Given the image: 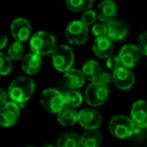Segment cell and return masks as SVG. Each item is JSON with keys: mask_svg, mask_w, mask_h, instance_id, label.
<instances>
[{"mask_svg": "<svg viewBox=\"0 0 147 147\" xmlns=\"http://www.w3.org/2000/svg\"><path fill=\"white\" fill-rule=\"evenodd\" d=\"M10 31H11V35L16 41L24 42L30 36L31 25L29 21L25 18H16L10 25Z\"/></svg>", "mask_w": 147, "mask_h": 147, "instance_id": "obj_11", "label": "cell"}, {"mask_svg": "<svg viewBox=\"0 0 147 147\" xmlns=\"http://www.w3.org/2000/svg\"><path fill=\"white\" fill-rule=\"evenodd\" d=\"M34 89L35 84L31 78L27 76H19L8 86V98L20 107H23L26 101L29 100L33 95Z\"/></svg>", "mask_w": 147, "mask_h": 147, "instance_id": "obj_1", "label": "cell"}, {"mask_svg": "<svg viewBox=\"0 0 147 147\" xmlns=\"http://www.w3.org/2000/svg\"><path fill=\"white\" fill-rule=\"evenodd\" d=\"M57 147H80L81 137L74 132H66L57 139Z\"/></svg>", "mask_w": 147, "mask_h": 147, "instance_id": "obj_21", "label": "cell"}, {"mask_svg": "<svg viewBox=\"0 0 147 147\" xmlns=\"http://www.w3.org/2000/svg\"><path fill=\"white\" fill-rule=\"evenodd\" d=\"M44 147H57V146H54V145H46V146H44Z\"/></svg>", "mask_w": 147, "mask_h": 147, "instance_id": "obj_34", "label": "cell"}, {"mask_svg": "<svg viewBox=\"0 0 147 147\" xmlns=\"http://www.w3.org/2000/svg\"><path fill=\"white\" fill-rule=\"evenodd\" d=\"M131 120L137 128L147 127V102L138 100L131 108Z\"/></svg>", "mask_w": 147, "mask_h": 147, "instance_id": "obj_13", "label": "cell"}, {"mask_svg": "<svg viewBox=\"0 0 147 147\" xmlns=\"http://www.w3.org/2000/svg\"><path fill=\"white\" fill-rule=\"evenodd\" d=\"M63 79L66 86L72 90L81 88L85 82V77H84L82 71L76 69V68H71L67 72H65Z\"/></svg>", "mask_w": 147, "mask_h": 147, "instance_id": "obj_17", "label": "cell"}, {"mask_svg": "<svg viewBox=\"0 0 147 147\" xmlns=\"http://www.w3.org/2000/svg\"><path fill=\"white\" fill-rule=\"evenodd\" d=\"M7 98H8L7 92H5L3 89L0 88V106H2V105H4L7 102Z\"/></svg>", "mask_w": 147, "mask_h": 147, "instance_id": "obj_32", "label": "cell"}, {"mask_svg": "<svg viewBox=\"0 0 147 147\" xmlns=\"http://www.w3.org/2000/svg\"><path fill=\"white\" fill-rule=\"evenodd\" d=\"M51 60L54 68L59 72H67L71 69L74 62V53L71 47L61 45L51 54Z\"/></svg>", "mask_w": 147, "mask_h": 147, "instance_id": "obj_4", "label": "cell"}, {"mask_svg": "<svg viewBox=\"0 0 147 147\" xmlns=\"http://www.w3.org/2000/svg\"><path fill=\"white\" fill-rule=\"evenodd\" d=\"M109 95V91L106 85L92 82L85 90L86 102L91 106H100L107 100Z\"/></svg>", "mask_w": 147, "mask_h": 147, "instance_id": "obj_7", "label": "cell"}, {"mask_svg": "<svg viewBox=\"0 0 147 147\" xmlns=\"http://www.w3.org/2000/svg\"><path fill=\"white\" fill-rule=\"evenodd\" d=\"M107 24V37L112 41H121L127 36L128 27L119 20H112Z\"/></svg>", "mask_w": 147, "mask_h": 147, "instance_id": "obj_16", "label": "cell"}, {"mask_svg": "<svg viewBox=\"0 0 147 147\" xmlns=\"http://www.w3.org/2000/svg\"><path fill=\"white\" fill-rule=\"evenodd\" d=\"M40 102L43 108L50 113H58L65 107L64 94L54 88L45 89L41 94Z\"/></svg>", "mask_w": 147, "mask_h": 147, "instance_id": "obj_5", "label": "cell"}, {"mask_svg": "<svg viewBox=\"0 0 147 147\" xmlns=\"http://www.w3.org/2000/svg\"><path fill=\"white\" fill-rule=\"evenodd\" d=\"M122 66L126 68H133L138 63L140 58V50L133 44H126L122 46L118 54Z\"/></svg>", "mask_w": 147, "mask_h": 147, "instance_id": "obj_10", "label": "cell"}, {"mask_svg": "<svg viewBox=\"0 0 147 147\" xmlns=\"http://www.w3.org/2000/svg\"><path fill=\"white\" fill-rule=\"evenodd\" d=\"M92 33L96 37L107 36V24L106 23H95L92 26Z\"/></svg>", "mask_w": 147, "mask_h": 147, "instance_id": "obj_28", "label": "cell"}, {"mask_svg": "<svg viewBox=\"0 0 147 147\" xmlns=\"http://www.w3.org/2000/svg\"><path fill=\"white\" fill-rule=\"evenodd\" d=\"M65 36L70 44L82 45L88 38V27L81 20H73L66 27Z\"/></svg>", "mask_w": 147, "mask_h": 147, "instance_id": "obj_6", "label": "cell"}, {"mask_svg": "<svg viewBox=\"0 0 147 147\" xmlns=\"http://www.w3.org/2000/svg\"><path fill=\"white\" fill-rule=\"evenodd\" d=\"M137 47L142 54L147 56V32H143L138 36Z\"/></svg>", "mask_w": 147, "mask_h": 147, "instance_id": "obj_30", "label": "cell"}, {"mask_svg": "<svg viewBox=\"0 0 147 147\" xmlns=\"http://www.w3.org/2000/svg\"><path fill=\"white\" fill-rule=\"evenodd\" d=\"M78 122L87 130H96L102 122V117L98 111L85 108L78 112Z\"/></svg>", "mask_w": 147, "mask_h": 147, "instance_id": "obj_9", "label": "cell"}, {"mask_svg": "<svg viewBox=\"0 0 147 147\" xmlns=\"http://www.w3.org/2000/svg\"><path fill=\"white\" fill-rule=\"evenodd\" d=\"M20 116V106L12 101H7L0 106V125L10 127L18 121Z\"/></svg>", "mask_w": 147, "mask_h": 147, "instance_id": "obj_8", "label": "cell"}, {"mask_svg": "<svg viewBox=\"0 0 147 147\" xmlns=\"http://www.w3.org/2000/svg\"><path fill=\"white\" fill-rule=\"evenodd\" d=\"M109 131L119 139H126L137 133L138 128L129 117L124 115L114 116L109 122Z\"/></svg>", "mask_w": 147, "mask_h": 147, "instance_id": "obj_3", "label": "cell"}, {"mask_svg": "<svg viewBox=\"0 0 147 147\" xmlns=\"http://www.w3.org/2000/svg\"><path fill=\"white\" fill-rule=\"evenodd\" d=\"M41 65H42L41 57L39 55H36L31 52L24 56L23 60H22L21 68L26 74L33 75V74H36L40 70Z\"/></svg>", "mask_w": 147, "mask_h": 147, "instance_id": "obj_18", "label": "cell"}, {"mask_svg": "<svg viewBox=\"0 0 147 147\" xmlns=\"http://www.w3.org/2000/svg\"><path fill=\"white\" fill-rule=\"evenodd\" d=\"M8 56L12 60H19L24 55V46L22 42L15 41L8 48Z\"/></svg>", "mask_w": 147, "mask_h": 147, "instance_id": "obj_25", "label": "cell"}, {"mask_svg": "<svg viewBox=\"0 0 147 147\" xmlns=\"http://www.w3.org/2000/svg\"><path fill=\"white\" fill-rule=\"evenodd\" d=\"M106 66L108 69L112 70V71H115L118 68L122 67V63L118 56L111 55V56H109L108 58L106 59Z\"/></svg>", "mask_w": 147, "mask_h": 147, "instance_id": "obj_29", "label": "cell"}, {"mask_svg": "<svg viewBox=\"0 0 147 147\" xmlns=\"http://www.w3.org/2000/svg\"><path fill=\"white\" fill-rule=\"evenodd\" d=\"M12 70V62L9 56L0 52V75H7Z\"/></svg>", "mask_w": 147, "mask_h": 147, "instance_id": "obj_26", "label": "cell"}, {"mask_svg": "<svg viewBox=\"0 0 147 147\" xmlns=\"http://www.w3.org/2000/svg\"><path fill=\"white\" fill-rule=\"evenodd\" d=\"M82 95L76 90H70L64 94V101L65 106L70 108H76L80 106L82 103Z\"/></svg>", "mask_w": 147, "mask_h": 147, "instance_id": "obj_24", "label": "cell"}, {"mask_svg": "<svg viewBox=\"0 0 147 147\" xmlns=\"http://www.w3.org/2000/svg\"><path fill=\"white\" fill-rule=\"evenodd\" d=\"M112 78L114 80L115 85L121 90H128L133 86L135 78L134 74L129 68L126 67H120L113 71Z\"/></svg>", "mask_w": 147, "mask_h": 147, "instance_id": "obj_12", "label": "cell"}, {"mask_svg": "<svg viewBox=\"0 0 147 147\" xmlns=\"http://www.w3.org/2000/svg\"><path fill=\"white\" fill-rule=\"evenodd\" d=\"M110 80H111V76L109 75L108 73H106V72H102V74L99 76V78L95 82H98V83L107 85V84L110 82Z\"/></svg>", "mask_w": 147, "mask_h": 147, "instance_id": "obj_31", "label": "cell"}, {"mask_svg": "<svg viewBox=\"0 0 147 147\" xmlns=\"http://www.w3.org/2000/svg\"><path fill=\"white\" fill-rule=\"evenodd\" d=\"M92 49L94 54L99 58H108L109 56H111L113 51L112 40L107 36L96 37L93 41Z\"/></svg>", "mask_w": 147, "mask_h": 147, "instance_id": "obj_15", "label": "cell"}, {"mask_svg": "<svg viewBox=\"0 0 147 147\" xmlns=\"http://www.w3.org/2000/svg\"><path fill=\"white\" fill-rule=\"evenodd\" d=\"M81 71L85 79L91 82H95L102 74V69L96 60H87L82 66Z\"/></svg>", "mask_w": 147, "mask_h": 147, "instance_id": "obj_19", "label": "cell"}, {"mask_svg": "<svg viewBox=\"0 0 147 147\" xmlns=\"http://www.w3.org/2000/svg\"><path fill=\"white\" fill-rule=\"evenodd\" d=\"M102 143V135L97 130H87L81 136V146L99 147Z\"/></svg>", "mask_w": 147, "mask_h": 147, "instance_id": "obj_22", "label": "cell"}, {"mask_svg": "<svg viewBox=\"0 0 147 147\" xmlns=\"http://www.w3.org/2000/svg\"><path fill=\"white\" fill-rule=\"evenodd\" d=\"M29 46L31 52L39 56L52 54L57 48L56 39L46 31H38L30 38Z\"/></svg>", "mask_w": 147, "mask_h": 147, "instance_id": "obj_2", "label": "cell"}, {"mask_svg": "<svg viewBox=\"0 0 147 147\" xmlns=\"http://www.w3.org/2000/svg\"><path fill=\"white\" fill-rule=\"evenodd\" d=\"M97 19V14L95 11H93V10L89 9V10H86V11L83 12V14H82L81 16V21L83 22L84 24H85L86 26H90V25H94V22L96 21Z\"/></svg>", "mask_w": 147, "mask_h": 147, "instance_id": "obj_27", "label": "cell"}, {"mask_svg": "<svg viewBox=\"0 0 147 147\" xmlns=\"http://www.w3.org/2000/svg\"><path fill=\"white\" fill-rule=\"evenodd\" d=\"M7 41H8L7 40V36H6L4 33H2L1 31H0V50L6 46V44H7Z\"/></svg>", "mask_w": 147, "mask_h": 147, "instance_id": "obj_33", "label": "cell"}, {"mask_svg": "<svg viewBox=\"0 0 147 147\" xmlns=\"http://www.w3.org/2000/svg\"><path fill=\"white\" fill-rule=\"evenodd\" d=\"M93 3H94V0H66L67 8L74 12L89 10Z\"/></svg>", "mask_w": 147, "mask_h": 147, "instance_id": "obj_23", "label": "cell"}, {"mask_svg": "<svg viewBox=\"0 0 147 147\" xmlns=\"http://www.w3.org/2000/svg\"><path fill=\"white\" fill-rule=\"evenodd\" d=\"M57 121L63 126L74 125L78 121V113L74 108L65 106L57 113Z\"/></svg>", "mask_w": 147, "mask_h": 147, "instance_id": "obj_20", "label": "cell"}, {"mask_svg": "<svg viewBox=\"0 0 147 147\" xmlns=\"http://www.w3.org/2000/svg\"><path fill=\"white\" fill-rule=\"evenodd\" d=\"M97 18L100 20L101 22H108L114 20L115 16L117 14V6L111 0H104V1L100 2L97 6L96 10Z\"/></svg>", "mask_w": 147, "mask_h": 147, "instance_id": "obj_14", "label": "cell"}, {"mask_svg": "<svg viewBox=\"0 0 147 147\" xmlns=\"http://www.w3.org/2000/svg\"><path fill=\"white\" fill-rule=\"evenodd\" d=\"M27 147H33V146H27Z\"/></svg>", "mask_w": 147, "mask_h": 147, "instance_id": "obj_35", "label": "cell"}]
</instances>
